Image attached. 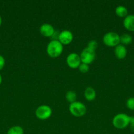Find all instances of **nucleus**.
<instances>
[{"mask_svg": "<svg viewBox=\"0 0 134 134\" xmlns=\"http://www.w3.org/2000/svg\"><path fill=\"white\" fill-rule=\"evenodd\" d=\"M46 51L50 57L55 58L63 53V45L58 40H51L47 44Z\"/></svg>", "mask_w": 134, "mask_h": 134, "instance_id": "1", "label": "nucleus"}, {"mask_svg": "<svg viewBox=\"0 0 134 134\" xmlns=\"http://www.w3.org/2000/svg\"><path fill=\"white\" fill-rule=\"evenodd\" d=\"M130 116L127 114L118 113L112 119V125L117 129H124L130 124Z\"/></svg>", "mask_w": 134, "mask_h": 134, "instance_id": "2", "label": "nucleus"}, {"mask_svg": "<svg viewBox=\"0 0 134 134\" xmlns=\"http://www.w3.org/2000/svg\"><path fill=\"white\" fill-rule=\"evenodd\" d=\"M69 111L71 115L75 117H81L87 112V108L85 105L80 102H75L69 105Z\"/></svg>", "mask_w": 134, "mask_h": 134, "instance_id": "3", "label": "nucleus"}, {"mask_svg": "<svg viewBox=\"0 0 134 134\" xmlns=\"http://www.w3.org/2000/svg\"><path fill=\"white\" fill-rule=\"evenodd\" d=\"M102 42L108 47H115L120 44V36L117 33L109 31L103 35Z\"/></svg>", "mask_w": 134, "mask_h": 134, "instance_id": "4", "label": "nucleus"}, {"mask_svg": "<svg viewBox=\"0 0 134 134\" xmlns=\"http://www.w3.org/2000/svg\"><path fill=\"white\" fill-rule=\"evenodd\" d=\"M35 115L39 120H47L52 115V109L47 105H42L35 109Z\"/></svg>", "mask_w": 134, "mask_h": 134, "instance_id": "5", "label": "nucleus"}, {"mask_svg": "<svg viewBox=\"0 0 134 134\" xmlns=\"http://www.w3.org/2000/svg\"><path fill=\"white\" fill-rule=\"evenodd\" d=\"M80 56L81 63L89 65L95 60V51L91 50L90 48L86 47V48H85L81 51V54H80Z\"/></svg>", "mask_w": 134, "mask_h": 134, "instance_id": "6", "label": "nucleus"}, {"mask_svg": "<svg viewBox=\"0 0 134 134\" xmlns=\"http://www.w3.org/2000/svg\"><path fill=\"white\" fill-rule=\"evenodd\" d=\"M81 61L80 59V55L75 52H72L69 54L66 58V64L69 68L72 69L78 68L81 64Z\"/></svg>", "mask_w": 134, "mask_h": 134, "instance_id": "7", "label": "nucleus"}, {"mask_svg": "<svg viewBox=\"0 0 134 134\" xmlns=\"http://www.w3.org/2000/svg\"><path fill=\"white\" fill-rule=\"evenodd\" d=\"M73 34L72 31L68 30H64L60 31L59 34L58 41L61 43L63 45H66L71 43L73 40Z\"/></svg>", "mask_w": 134, "mask_h": 134, "instance_id": "8", "label": "nucleus"}, {"mask_svg": "<svg viewBox=\"0 0 134 134\" xmlns=\"http://www.w3.org/2000/svg\"><path fill=\"white\" fill-rule=\"evenodd\" d=\"M55 31L53 26L50 24H43L39 27V32L41 35L46 37H51Z\"/></svg>", "mask_w": 134, "mask_h": 134, "instance_id": "9", "label": "nucleus"}, {"mask_svg": "<svg viewBox=\"0 0 134 134\" xmlns=\"http://www.w3.org/2000/svg\"><path fill=\"white\" fill-rule=\"evenodd\" d=\"M114 55L116 57L120 60L124 59L127 54V51L126 47L122 44H119L116 47H114Z\"/></svg>", "mask_w": 134, "mask_h": 134, "instance_id": "10", "label": "nucleus"}, {"mask_svg": "<svg viewBox=\"0 0 134 134\" xmlns=\"http://www.w3.org/2000/svg\"><path fill=\"white\" fill-rule=\"evenodd\" d=\"M123 27L130 31H134V14H128L123 21Z\"/></svg>", "mask_w": 134, "mask_h": 134, "instance_id": "11", "label": "nucleus"}, {"mask_svg": "<svg viewBox=\"0 0 134 134\" xmlns=\"http://www.w3.org/2000/svg\"><path fill=\"white\" fill-rule=\"evenodd\" d=\"M84 97L85 99L89 102L93 101L96 98V92L91 86H88L84 91Z\"/></svg>", "mask_w": 134, "mask_h": 134, "instance_id": "12", "label": "nucleus"}, {"mask_svg": "<svg viewBox=\"0 0 134 134\" xmlns=\"http://www.w3.org/2000/svg\"><path fill=\"white\" fill-rule=\"evenodd\" d=\"M115 13L120 18H125L128 15V10L127 8L123 5H119L115 9Z\"/></svg>", "mask_w": 134, "mask_h": 134, "instance_id": "13", "label": "nucleus"}, {"mask_svg": "<svg viewBox=\"0 0 134 134\" xmlns=\"http://www.w3.org/2000/svg\"><path fill=\"white\" fill-rule=\"evenodd\" d=\"M133 37L130 34H123L120 35V44L123 45H127L132 43Z\"/></svg>", "mask_w": 134, "mask_h": 134, "instance_id": "14", "label": "nucleus"}, {"mask_svg": "<svg viewBox=\"0 0 134 134\" xmlns=\"http://www.w3.org/2000/svg\"><path fill=\"white\" fill-rule=\"evenodd\" d=\"M24 130L22 127L20 126H13L8 130L7 134H24Z\"/></svg>", "mask_w": 134, "mask_h": 134, "instance_id": "15", "label": "nucleus"}, {"mask_svg": "<svg viewBox=\"0 0 134 134\" xmlns=\"http://www.w3.org/2000/svg\"><path fill=\"white\" fill-rule=\"evenodd\" d=\"M66 99L67 102H69L70 103H72L73 102H76V99H77V94L74 91L72 90H69L66 93L65 95Z\"/></svg>", "mask_w": 134, "mask_h": 134, "instance_id": "16", "label": "nucleus"}, {"mask_svg": "<svg viewBox=\"0 0 134 134\" xmlns=\"http://www.w3.org/2000/svg\"><path fill=\"white\" fill-rule=\"evenodd\" d=\"M78 69L81 73H86L87 72L89 71V66L87 64H84V63H81L80 66L78 67Z\"/></svg>", "mask_w": 134, "mask_h": 134, "instance_id": "17", "label": "nucleus"}, {"mask_svg": "<svg viewBox=\"0 0 134 134\" xmlns=\"http://www.w3.org/2000/svg\"><path fill=\"white\" fill-rule=\"evenodd\" d=\"M87 48H90L92 51H95L98 47V43L95 40H91L87 44Z\"/></svg>", "mask_w": 134, "mask_h": 134, "instance_id": "18", "label": "nucleus"}, {"mask_svg": "<svg viewBox=\"0 0 134 134\" xmlns=\"http://www.w3.org/2000/svg\"><path fill=\"white\" fill-rule=\"evenodd\" d=\"M126 106L129 109L134 111V97H131L127 99L126 102Z\"/></svg>", "mask_w": 134, "mask_h": 134, "instance_id": "19", "label": "nucleus"}, {"mask_svg": "<svg viewBox=\"0 0 134 134\" xmlns=\"http://www.w3.org/2000/svg\"><path fill=\"white\" fill-rule=\"evenodd\" d=\"M5 65V58L2 56V55L0 54V71L2 70L4 68Z\"/></svg>", "mask_w": 134, "mask_h": 134, "instance_id": "20", "label": "nucleus"}, {"mask_svg": "<svg viewBox=\"0 0 134 134\" xmlns=\"http://www.w3.org/2000/svg\"><path fill=\"white\" fill-rule=\"evenodd\" d=\"M129 126H130L131 132L134 133V116H130V121Z\"/></svg>", "mask_w": 134, "mask_h": 134, "instance_id": "21", "label": "nucleus"}, {"mask_svg": "<svg viewBox=\"0 0 134 134\" xmlns=\"http://www.w3.org/2000/svg\"><path fill=\"white\" fill-rule=\"evenodd\" d=\"M59 34H60V32H59V31H56V30H55V32H54V34H53L52 36L51 37V40H58V39H59Z\"/></svg>", "mask_w": 134, "mask_h": 134, "instance_id": "22", "label": "nucleus"}, {"mask_svg": "<svg viewBox=\"0 0 134 134\" xmlns=\"http://www.w3.org/2000/svg\"><path fill=\"white\" fill-rule=\"evenodd\" d=\"M1 24H2V18H1V15H0V27H1Z\"/></svg>", "mask_w": 134, "mask_h": 134, "instance_id": "23", "label": "nucleus"}, {"mask_svg": "<svg viewBox=\"0 0 134 134\" xmlns=\"http://www.w3.org/2000/svg\"><path fill=\"white\" fill-rule=\"evenodd\" d=\"M1 82H2V76H1V74H0V85H1Z\"/></svg>", "mask_w": 134, "mask_h": 134, "instance_id": "24", "label": "nucleus"}, {"mask_svg": "<svg viewBox=\"0 0 134 134\" xmlns=\"http://www.w3.org/2000/svg\"><path fill=\"white\" fill-rule=\"evenodd\" d=\"M0 38H1V35H0Z\"/></svg>", "mask_w": 134, "mask_h": 134, "instance_id": "25", "label": "nucleus"}]
</instances>
